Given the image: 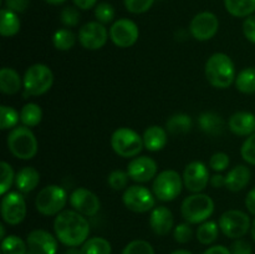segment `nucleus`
<instances>
[{"label": "nucleus", "mask_w": 255, "mask_h": 254, "mask_svg": "<svg viewBox=\"0 0 255 254\" xmlns=\"http://www.w3.org/2000/svg\"><path fill=\"white\" fill-rule=\"evenodd\" d=\"M232 254H253V247L246 239H234V242L231 246Z\"/></svg>", "instance_id": "nucleus-45"}, {"label": "nucleus", "mask_w": 255, "mask_h": 254, "mask_svg": "<svg viewBox=\"0 0 255 254\" xmlns=\"http://www.w3.org/2000/svg\"><path fill=\"white\" fill-rule=\"evenodd\" d=\"M81 254H112V246L106 238L92 237L80 248Z\"/></svg>", "instance_id": "nucleus-32"}, {"label": "nucleus", "mask_w": 255, "mask_h": 254, "mask_svg": "<svg viewBox=\"0 0 255 254\" xmlns=\"http://www.w3.org/2000/svg\"><path fill=\"white\" fill-rule=\"evenodd\" d=\"M40 183V172L35 167H22L15 176V186L22 194H27L36 189Z\"/></svg>", "instance_id": "nucleus-23"}, {"label": "nucleus", "mask_w": 255, "mask_h": 254, "mask_svg": "<svg viewBox=\"0 0 255 254\" xmlns=\"http://www.w3.org/2000/svg\"><path fill=\"white\" fill-rule=\"evenodd\" d=\"M173 238L177 243L186 244L193 238V229L189 223H179L173 228Z\"/></svg>", "instance_id": "nucleus-41"}, {"label": "nucleus", "mask_w": 255, "mask_h": 254, "mask_svg": "<svg viewBox=\"0 0 255 254\" xmlns=\"http://www.w3.org/2000/svg\"><path fill=\"white\" fill-rule=\"evenodd\" d=\"M156 197L153 192L141 184H133L125 189L122 202L128 211L134 213H147L154 208Z\"/></svg>", "instance_id": "nucleus-10"}, {"label": "nucleus", "mask_w": 255, "mask_h": 254, "mask_svg": "<svg viewBox=\"0 0 255 254\" xmlns=\"http://www.w3.org/2000/svg\"><path fill=\"white\" fill-rule=\"evenodd\" d=\"M142 138H143L144 148L147 151L158 152L166 147L168 142V132L158 125H152L144 129Z\"/></svg>", "instance_id": "nucleus-21"}, {"label": "nucleus", "mask_w": 255, "mask_h": 254, "mask_svg": "<svg viewBox=\"0 0 255 254\" xmlns=\"http://www.w3.org/2000/svg\"><path fill=\"white\" fill-rule=\"evenodd\" d=\"M213 188H222V187H226V176H222L221 173H217L211 176V182Z\"/></svg>", "instance_id": "nucleus-51"}, {"label": "nucleus", "mask_w": 255, "mask_h": 254, "mask_svg": "<svg viewBox=\"0 0 255 254\" xmlns=\"http://www.w3.org/2000/svg\"><path fill=\"white\" fill-rule=\"evenodd\" d=\"M246 208L251 214L255 216V188L251 189L246 197Z\"/></svg>", "instance_id": "nucleus-48"}, {"label": "nucleus", "mask_w": 255, "mask_h": 254, "mask_svg": "<svg viewBox=\"0 0 255 254\" xmlns=\"http://www.w3.org/2000/svg\"><path fill=\"white\" fill-rule=\"evenodd\" d=\"M221 232L231 239H241L251 231L252 221L249 214L241 209H229L219 217Z\"/></svg>", "instance_id": "nucleus-9"}, {"label": "nucleus", "mask_w": 255, "mask_h": 254, "mask_svg": "<svg viewBox=\"0 0 255 254\" xmlns=\"http://www.w3.org/2000/svg\"><path fill=\"white\" fill-rule=\"evenodd\" d=\"M20 27H21V22H20L16 12L6 9V7L1 9L0 11V34L1 36H15L20 31Z\"/></svg>", "instance_id": "nucleus-26"}, {"label": "nucleus", "mask_w": 255, "mask_h": 254, "mask_svg": "<svg viewBox=\"0 0 255 254\" xmlns=\"http://www.w3.org/2000/svg\"><path fill=\"white\" fill-rule=\"evenodd\" d=\"M139 37V29L136 22L131 19H122L116 20L112 22L110 27V39L116 46L121 49H127V47L133 46Z\"/></svg>", "instance_id": "nucleus-13"}, {"label": "nucleus", "mask_w": 255, "mask_h": 254, "mask_svg": "<svg viewBox=\"0 0 255 254\" xmlns=\"http://www.w3.org/2000/svg\"><path fill=\"white\" fill-rule=\"evenodd\" d=\"M65 254H81V252L80 249H77V247H70Z\"/></svg>", "instance_id": "nucleus-52"}, {"label": "nucleus", "mask_w": 255, "mask_h": 254, "mask_svg": "<svg viewBox=\"0 0 255 254\" xmlns=\"http://www.w3.org/2000/svg\"><path fill=\"white\" fill-rule=\"evenodd\" d=\"M30 254H56L59 239L45 229H34L26 237Z\"/></svg>", "instance_id": "nucleus-18"}, {"label": "nucleus", "mask_w": 255, "mask_h": 254, "mask_svg": "<svg viewBox=\"0 0 255 254\" xmlns=\"http://www.w3.org/2000/svg\"><path fill=\"white\" fill-rule=\"evenodd\" d=\"M127 173L136 183H147L156 178L158 174V166L151 157L137 156L127 164Z\"/></svg>", "instance_id": "nucleus-17"}, {"label": "nucleus", "mask_w": 255, "mask_h": 254, "mask_svg": "<svg viewBox=\"0 0 255 254\" xmlns=\"http://www.w3.org/2000/svg\"><path fill=\"white\" fill-rule=\"evenodd\" d=\"M115 14H116L115 12V7L110 2H100L95 7V17H96V21L101 22L104 25L114 21Z\"/></svg>", "instance_id": "nucleus-39"}, {"label": "nucleus", "mask_w": 255, "mask_h": 254, "mask_svg": "<svg viewBox=\"0 0 255 254\" xmlns=\"http://www.w3.org/2000/svg\"><path fill=\"white\" fill-rule=\"evenodd\" d=\"M204 74L207 81L216 89H228L234 84L237 77L236 65L233 60L224 52L211 55L204 65Z\"/></svg>", "instance_id": "nucleus-2"}, {"label": "nucleus", "mask_w": 255, "mask_h": 254, "mask_svg": "<svg viewBox=\"0 0 255 254\" xmlns=\"http://www.w3.org/2000/svg\"><path fill=\"white\" fill-rule=\"evenodd\" d=\"M7 148L15 158L29 161L37 153L39 143L31 128L26 126H16L10 129L6 138Z\"/></svg>", "instance_id": "nucleus-3"}, {"label": "nucleus", "mask_w": 255, "mask_h": 254, "mask_svg": "<svg viewBox=\"0 0 255 254\" xmlns=\"http://www.w3.org/2000/svg\"><path fill=\"white\" fill-rule=\"evenodd\" d=\"M148 222L153 233L159 237L169 234L174 227L173 213L166 206L154 207L149 213Z\"/></svg>", "instance_id": "nucleus-19"}, {"label": "nucleus", "mask_w": 255, "mask_h": 254, "mask_svg": "<svg viewBox=\"0 0 255 254\" xmlns=\"http://www.w3.org/2000/svg\"><path fill=\"white\" fill-rule=\"evenodd\" d=\"M234 85L242 94H255V67H246L241 70L237 74Z\"/></svg>", "instance_id": "nucleus-31"}, {"label": "nucleus", "mask_w": 255, "mask_h": 254, "mask_svg": "<svg viewBox=\"0 0 255 254\" xmlns=\"http://www.w3.org/2000/svg\"><path fill=\"white\" fill-rule=\"evenodd\" d=\"M5 237H6V236H5V226L1 223V224H0V238L4 239Z\"/></svg>", "instance_id": "nucleus-56"}, {"label": "nucleus", "mask_w": 255, "mask_h": 254, "mask_svg": "<svg viewBox=\"0 0 255 254\" xmlns=\"http://www.w3.org/2000/svg\"><path fill=\"white\" fill-rule=\"evenodd\" d=\"M90 223L85 216L74 209H65L55 216L54 232L61 244L81 247L89 239Z\"/></svg>", "instance_id": "nucleus-1"}, {"label": "nucleus", "mask_w": 255, "mask_h": 254, "mask_svg": "<svg viewBox=\"0 0 255 254\" xmlns=\"http://www.w3.org/2000/svg\"><path fill=\"white\" fill-rule=\"evenodd\" d=\"M228 127L239 137H248L255 132V115L248 111H238L229 117Z\"/></svg>", "instance_id": "nucleus-20"}, {"label": "nucleus", "mask_w": 255, "mask_h": 254, "mask_svg": "<svg viewBox=\"0 0 255 254\" xmlns=\"http://www.w3.org/2000/svg\"><path fill=\"white\" fill-rule=\"evenodd\" d=\"M203 254H232V253H231V249L218 244V246L209 247L208 249H206V251L203 252Z\"/></svg>", "instance_id": "nucleus-50"}, {"label": "nucleus", "mask_w": 255, "mask_h": 254, "mask_svg": "<svg viewBox=\"0 0 255 254\" xmlns=\"http://www.w3.org/2000/svg\"><path fill=\"white\" fill-rule=\"evenodd\" d=\"M110 37V31L104 24L99 21H89L80 27L79 39L80 45L84 49L95 51L100 50L107 44V40Z\"/></svg>", "instance_id": "nucleus-12"}, {"label": "nucleus", "mask_w": 255, "mask_h": 254, "mask_svg": "<svg viewBox=\"0 0 255 254\" xmlns=\"http://www.w3.org/2000/svg\"><path fill=\"white\" fill-rule=\"evenodd\" d=\"M193 122L189 115L187 114H174L166 121V129L168 133L173 136L188 133L192 129Z\"/></svg>", "instance_id": "nucleus-27"}, {"label": "nucleus", "mask_w": 255, "mask_h": 254, "mask_svg": "<svg viewBox=\"0 0 255 254\" xmlns=\"http://www.w3.org/2000/svg\"><path fill=\"white\" fill-rule=\"evenodd\" d=\"M198 125L199 128H201L204 133L214 137L223 133L224 127H226L223 117L213 111H207L199 115Z\"/></svg>", "instance_id": "nucleus-24"}, {"label": "nucleus", "mask_w": 255, "mask_h": 254, "mask_svg": "<svg viewBox=\"0 0 255 254\" xmlns=\"http://www.w3.org/2000/svg\"><path fill=\"white\" fill-rule=\"evenodd\" d=\"M229 163H231V159L226 152H217L209 159V167L217 173L226 171L229 167Z\"/></svg>", "instance_id": "nucleus-44"}, {"label": "nucleus", "mask_w": 255, "mask_h": 254, "mask_svg": "<svg viewBox=\"0 0 255 254\" xmlns=\"http://www.w3.org/2000/svg\"><path fill=\"white\" fill-rule=\"evenodd\" d=\"M243 34L248 41L255 44V15L246 17L243 22Z\"/></svg>", "instance_id": "nucleus-46"}, {"label": "nucleus", "mask_w": 255, "mask_h": 254, "mask_svg": "<svg viewBox=\"0 0 255 254\" xmlns=\"http://www.w3.org/2000/svg\"><path fill=\"white\" fill-rule=\"evenodd\" d=\"M42 120V110L35 102H29L24 105L22 109L20 110V122L22 126H26L29 128L36 127Z\"/></svg>", "instance_id": "nucleus-30"}, {"label": "nucleus", "mask_w": 255, "mask_h": 254, "mask_svg": "<svg viewBox=\"0 0 255 254\" xmlns=\"http://www.w3.org/2000/svg\"><path fill=\"white\" fill-rule=\"evenodd\" d=\"M183 184L192 193H202L211 182L209 169L203 162L193 161L184 167Z\"/></svg>", "instance_id": "nucleus-15"}, {"label": "nucleus", "mask_w": 255, "mask_h": 254, "mask_svg": "<svg viewBox=\"0 0 255 254\" xmlns=\"http://www.w3.org/2000/svg\"><path fill=\"white\" fill-rule=\"evenodd\" d=\"M219 30V19L211 11L198 12L189 24L192 37L198 41H208L213 39Z\"/></svg>", "instance_id": "nucleus-14"}, {"label": "nucleus", "mask_w": 255, "mask_h": 254, "mask_svg": "<svg viewBox=\"0 0 255 254\" xmlns=\"http://www.w3.org/2000/svg\"><path fill=\"white\" fill-rule=\"evenodd\" d=\"M69 201L67 192L59 184H49L40 189L35 198V207L40 214L46 217L57 216L64 211Z\"/></svg>", "instance_id": "nucleus-6"}, {"label": "nucleus", "mask_w": 255, "mask_h": 254, "mask_svg": "<svg viewBox=\"0 0 255 254\" xmlns=\"http://www.w3.org/2000/svg\"><path fill=\"white\" fill-rule=\"evenodd\" d=\"M81 19L80 15L79 7L76 6H66L62 9L61 14H60V20H61L62 25L66 27H74L77 26Z\"/></svg>", "instance_id": "nucleus-40"}, {"label": "nucleus", "mask_w": 255, "mask_h": 254, "mask_svg": "<svg viewBox=\"0 0 255 254\" xmlns=\"http://www.w3.org/2000/svg\"><path fill=\"white\" fill-rule=\"evenodd\" d=\"M224 7L234 17H248L255 12V0H224Z\"/></svg>", "instance_id": "nucleus-28"}, {"label": "nucleus", "mask_w": 255, "mask_h": 254, "mask_svg": "<svg viewBox=\"0 0 255 254\" xmlns=\"http://www.w3.org/2000/svg\"><path fill=\"white\" fill-rule=\"evenodd\" d=\"M26 241L17 236H7L1 239V253L2 254H27Z\"/></svg>", "instance_id": "nucleus-34"}, {"label": "nucleus", "mask_w": 255, "mask_h": 254, "mask_svg": "<svg viewBox=\"0 0 255 254\" xmlns=\"http://www.w3.org/2000/svg\"><path fill=\"white\" fill-rule=\"evenodd\" d=\"M251 234H252V238H253V241L255 242V218H254V221L252 222V227H251Z\"/></svg>", "instance_id": "nucleus-55"}, {"label": "nucleus", "mask_w": 255, "mask_h": 254, "mask_svg": "<svg viewBox=\"0 0 255 254\" xmlns=\"http://www.w3.org/2000/svg\"><path fill=\"white\" fill-rule=\"evenodd\" d=\"M1 218L9 226H17L26 217V202L21 192L10 191L4 194L0 204Z\"/></svg>", "instance_id": "nucleus-11"}, {"label": "nucleus", "mask_w": 255, "mask_h": 254, "mask_svg": "<svg viewBox=\"0 0 255 254\" xmlns=\"http://www.w3.org/2000/svg\"><path fill=\"white\" fill-rule=\"evenodd\" d=\"M171 254H193V253L189 251H187V249H176V251L172 252Z\"/></svg>", "instance_id": "nucleus-54"}, {"label": "nucleus", "mask_w": 255, "mask_h": 254, "mask_svg": "<svg viewBox=\"0 0 255 254\" xmlns=\"http://www.w3.org/2000/svg\"><path fill=\"white\" fill-rule=\"evenodd\" d=\"M72 1L80 10H90L97 5V0H72Z\"/></svg>", "instance_id": "nucleus-49"}, {"label": "nucleus", "mask_w": 255, "mask_h": 254, "mask_svg": "<svg viewBox=\"0 0 255 254\" xmlns=\"http://www.w3.org/2000/svg\"><path fill=\"white\" fill-rule=\"evenodd\" d=\"M214 201L204 193H192L181 204V214L189 224H201L214 213Z\"/></svg>", "instance_id": "nucleus-5"}, {"label": "nucleus", "mask_w": 255, "mask_h": 254, "mask_svg": "<svg viewBox=\"0 0 255 254\" xmlns=\"http://www.w3.org/2000/svg\"><path fill=\"white\" fill-rule=\"evenodd\" d=\"M252 172L246 164H237L226 176V188L231 192H241L251 182Z\"/></svg>", "instance_id": "nucleus-22"}, {"label": "nucleus", "mask_w": 255, "mask_h": 254, "mask_svg": "<svg viewBox=\"0 0 255 254\" xmlns=\"http://www.w3.org/2000/svg\"><path fill=\"white\" fill-rule=\"evenodd\" d=\"M22 89V77L11 67L0 70V91L5 95H15Z\"/></svg>", "instance_id": "nucleus-25"}, {"label": "nucleus", "mask_w": 255, "mask_h": 254, "mask_svg": "<svg viewBox=\"0 0 255 254\" xmlns=\"http://www.w3.org/2000/svg\"><path fill=\"white\" fill-rule=\"evenodd\" d=\"M44 1L47 2V4H50V5H61V4H64L66 0H44Z\"/></svg>", "instance_id": "nucleus-53"}, {"label": "nucleus", "mask_w": 255, "mask_h": 254, "mask_svg": "<svg viewBox=\"0 0 255 254\" xmlns=\"http://www.w3.org/2000/svg\"><path fill=\"white\" fill-rule=\"evenodd\" d=\"M72 209L85 217H95L101 209V201L99 197L85 187L74 189L69 197Z\"/></svg>", "instance_id": "nucleus-16"}, {"label": "nucleus", "mask_w": 255, "mask_h": 254, "mask_svg": "<svg viewBox=\"0 0 255 254\" xmlns=\"http://www.w3.org/2000/svg\"><path fill=\"white\" fill-rule=\"evenodd\" d=\"M121 254H156L152 244L144 239H134L126 244Z\"/></svg>", "instance_id": "nucleus-38"}, {"label": "nucleus", "mask_w": 255, "mask_h": 254, "mask_svg": "<svg viewBox=\"0 0 255 254\" xmlns=\"http://www.w3.org/2000/svg\"><path fill=\"white\" fill-rule=\"evenodd\" d=\"M52 44L60 51H69L76 44V36L70 29H59L52 35Z\"/></svg>", "instance_id": "nucleus-33"}, {"label": "nucleus", "mask_w": 255, "mask_h": 254, "mask_svg": "<svg viewBox=\"0 0 255 254\" xmlns=\"http://www.w3.org/2000/svg\"><path fill=\"white\" fill-rule=\"evenodd\" d=\"M125 7L131 14H143L154 4V0H124Z\"/></svg>", "instance_id": "nucleus-43"}, {"label": "nucleus", "mask_w": 255, "mask_h": 254, "mask_svg": "<svg viewBox=\"0 0 255 254\" xmlns=\"http://www.w3.org/2000/svg\"><path fill=\"white\" fill-rule=\"evenodd\" d=\"M4 4L6 9L20 14V12L26 11L30 5V0H5Z\"/></svg>", "instance_id": "nucleus-47"}, {"label": "nucleus", "mask_w": 255, "mask_h": 254, "mask_svg": "<svg viewBox=\"0 0 255 254\" xmlns=\"http://www.w3.org/2000/svg\"><path fill=\"white\" fill-rule=\"evenodd\" d=\"M19 122L20 112H17L11 106H6V105L0 106V128L2 131L15 128L19 125Z\"/></svg>", "instance_id": "nucleus-35"}, {"label": "nucleus", "mask_w": 255, "mask_h": 254, "mask_svg": "<svg viewBox=\"0 0 255 254\" xmlns=\"http://www.w3.org/2000/svg\"><path fill=\"white\" fill-rule=\"evenodd\" d=\"M219 224L214 221H206L199 224L197 228L196 237L198 242L203 246H211L217 241L219 236Z\"/></svg>", "instance_id": "nucleus-29"}, {"label": "nucleus", "mask_w": 255, "mask_h": 254, "mask_svg": "<svg viewBox=\"0 0 255 254\" xmlns=\"http://www.w3.org/2000/svg\"><path fill=\"white\" fill-rule=\"evenodd\" d=\"M110 143L115 153L124 158H134L139 156L142 149L144 148L141 134L128 127H120L115 129Z\"/></svg>", "instance_id": "nucleus-7"}, {"label": "nucleus", "mask_w": 255, "mask_h": 254, "mask_svg": "<svg viewBox=\"0 0 255 254\" xmlns=\"http://www.w3.org/2000/svg\"><path fill=\"white\" fill-rule=\"evenodd\" d=\"M241 156L247 163L255 166V132L246 138L241 147Z\"/></svg>", "instance_id": "nucleus-42"}, {"label": "nucleus", "mask_w": 255, "mask_h": 254, "mask_svg": "<svg viewBox=\"0 0 255 254\" xmlns=\"http://www.w3.org/2000/svg\"><path fill=\"white\" fill-rule=\"evenodd\" d=\"M129 176L127 171H122V169H115L107 177V183H109L110 188L114 191H122L128 187Z\"/></svg>", "instance_id": "nucleus-37"}, {"label": "nucleus", "mask_w": 255, "mask_h": 254, "mask_svg": "<svg viewBox=\"0 0 255 254\" xmlns=\"http://www.w3.org/2000/svg\"><path fill=\"white\" fill-rule=\"evenodd\" d=\"M184 187L183 178L174 169H164L159 172L152 183V192L161 202H172L181 194Z\"/></svg>", "instance_id": "nucleus-8"}, {"label": "nucleus", "mask_w": 255, "mask_h": 254, "mask_svg": "<svg viewBox=\"0 0 255 254\" xmlns=\"http://www.w3.org/2000/svg\"><path fill=\"white\" fill-rule=\"evenodd\" d=\"M0 171H1V181H0V194L4 196L7 192H10L12 183H15V176L16 173H14V169H12L11 164L7 163V162L2 161L0 163Z\"/></svg>", "instance_id": "nucleus-36"}, {"label": "nucleus", "mask_w": 255, "mask_h": 254, "mask_svg": "<svg viewBox=\"0 0 255 254\" xmlns=\"http://www.w3.org/2000/svg\"><path fill=\"white\" fill-rule=\"evenodd\" d=\"M54 85V72L47 65L34 64L27 67L22 76V89L25 99L30 96H41Z\"/></svg>", "instance_id": "nucleus-4"}]
</instances>
